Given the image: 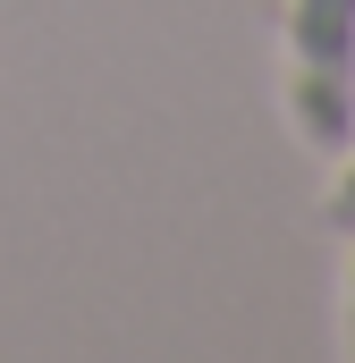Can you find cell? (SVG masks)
I'll list each match as a JSON object with an SVG mask.
<instances>
[{
    "instance_id": "obj_1",
    "label": "cell",
    "mask_w": 355,
    "mask_h": 363,
    "mask_svg": "<svg viewBox=\"0 0 355 363\" xmlns=\"http://www.w3.org/2000/svg\"><path fill=\"white\" fill-rule=\"evenodd\" d=\"M279 101L288 135L339 161L355 135V0H279Z\"/></svg>"
},
{
    "instance_id": "obj_2",
    "label": "cell",
    "mask_w": 355,
    "mask_h": 363,
    "mask_svg": "<svg viewBox=\"0 0 355 363\" xmlns=\"http://www.w3.org/2000/svg\"><path fill=\"white\" fill-rule=\"evenodd\" d=\"M322 228H330V237H355V135H347V152H339L330 194H322Z\"/></svg>"
},
{
    "instance_id": "obj_3",
    "label": "cell",
    "mask_w": 355,
    "mask_h": 363,
    "mask_svg": "<svg viewBox=\"0 0 355 363\" xmlns=\"http://www.w3.org/2000/svg\"><path fill=\"white\" fill-rule=\"evenodd\" d=\"M339 347L355 363V237H347V287H339Z\"/></svg>"
}]
</instances>
